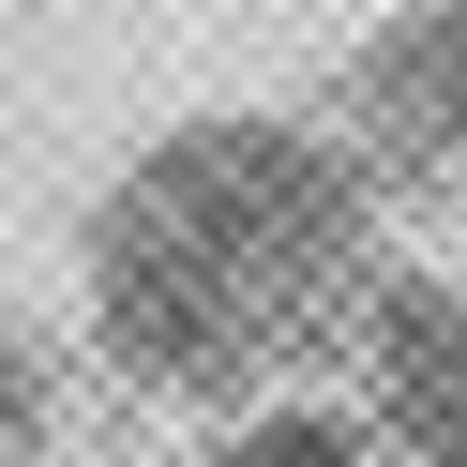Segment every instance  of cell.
<instances>
[{
    "label": "cell",
    "mask_w": 467,
    "mask_h": 467,
    "mask_svg": "<svg viewBox=\"0 0 467 467\" xmlns=\"http://www.w3.org/2000/svg\"><path fill=\"white\" fill-rule=\"evenodd\" d=\"M362 286H377V226H362V196L332 166H302V151H182L91 242V332L151 392L256 407V392H302V362L347 347Z\"/></svg>",
    "instance_id": "1"
}]
</instances>
